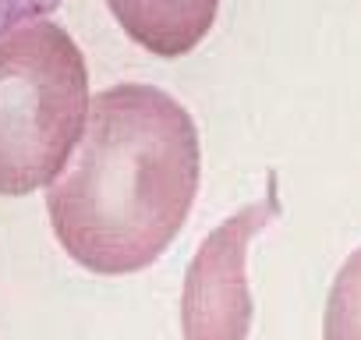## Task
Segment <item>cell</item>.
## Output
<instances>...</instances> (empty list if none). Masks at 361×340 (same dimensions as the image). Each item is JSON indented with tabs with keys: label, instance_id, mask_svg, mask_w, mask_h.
Returning <instances> with one entry per match:
<instances>
[{
	"label": "cell",
	"instance_id": "cell-1",
	"mask_svg": "<svg viewBox=\"0 0 361 340\" xmlns=\"http://www.w3.org/2000/svg\"><path fill=\"white\" fill-rule=\"evenodd\" d=\"M195 192L192 114L156 85L121 82L92 96L78 152L47 192V213L78 266L124 277L166 252Z\"/></svg>",
	"mask_w": 361,
	"mask_h": 340
},
{
	"label": "cell",
	"instance_id": "cell-2",
	"mask_svg": "<svg viewBox=\"0 0 361 340\" xmlns=\"http://www.w3.org/2000/svg\"><path fill=\"white\" fill-rule=\"evenodd\" d=\"M89 71L57 22L0 36V195L54 185L89 121Z\"/></svg>",
	"mask_w": 361,
	"mask_h": 340
},
{
	"label": "cell",
	"instance_id": "cell-5",
	"mask_svg": "<svg viewBox=\"0 0 361 340\" xmlns=\"http://www.w3.org/2000/svg\"><path fill=\"white\" fill-rule=\"evenodd\" d=\"M322 340H361V248L347 255L329 287Z\"/></svg>",
	"mask_w": 361,
	"mask_h": 340
},
{
	"label": "cell",
	"instance_id": "cell-4",
	"mask_svg": "<svg viewBox=\"0 0 361 340\" xmlns=\"http://www.w3.org/2000/svg\"><path fill=\"white\" fill-rule=\"evenodd\" d=\"M117 25L156 57L192 54L216 22L220 0H106Z\"/></svg>",
	"mask_w": 361,
	"mask_h": 340
},
{
	"label": "cell",
	"instance_id": "cell-6",
	"mask_svg": "<svg viewBox=\"0 0 361 340\" xmlns=\"http://www.w3.org/2000/svg\"><path fill=\"white\" fill-rule=\"evenodd\" d=\"M57 8H61V0H0V36L15 32L25 22L47 18Z\"/></svg>",
	"mask_w": 361,
	"mask_h": 340
},
{
	"label": "cell",
	"instance_id": "cell-3",
	"mask_svg": "<svg viewBox=\"0 0 361 340\" xmlns=\"http://www.w3.org/2000/svg\"><path fill=\"white\" fill-rule=\"evenodd\" d=\"M276 199L241 206L209 231L185 273L180 291V333L185 340H248L252 291H248V241L273 220Z\"/></svg>",
	"mask_w": 361,
	"mask_h": 340
}]
</instances>
